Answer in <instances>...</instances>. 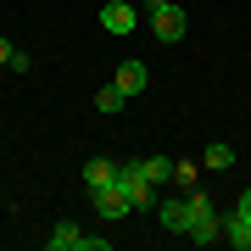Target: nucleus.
Wrapping results in <instances>:
<instances>
[{"label":"nucleus","mask_w":251,"mask_h":251,"mask_svg":"<svg viewBox=\"0 0 251 251\" xmlns=\"http://www.w3.org/2000/svg\"><path fill=\"white\" fill-rule=\"evenodd\" d=\"M117 184V162L112 156H84V190H106Z\"/></svg>","instance_id":"8"},{"label":"nucleus","mask_w":251,"mask_h":251,"mask_svg":"<svg viewBox=\"0 0 251 251\" xmlns=\"http://www.w3.org/2000/svg\"><path fill=\"white\" fill-rule=\"evenodd\" d=\"M196 179H201L196 162H173V184H179V190H196Z\"/></svg>","instance_id":"14"},{"label":"nucleus","mask_w":251,"mask_h":251,"mask_svg":"<svg viewBox=\"0 0 251 251\" xmlns=\"http://www.w3.org/2000/svg\"><path fill=\"white\" fill-rule=\"evenodd\" d=\"M224 240L234 251H251V218L246 212H229V224H224Z\"/></svg>","instance_id":"10"},{"label":"nucleus","mask_w":251,"mask_h":251,"mask_svg":"<svg viewBox=\"0 0 251 251\" xmlns=\"http://www.w3.org/2000/svg\"><path fill=\"white\" fill-rule=\"evenodd\" d=\"M45 246H50V251H112L106 234H84L78 224H56V229L45 234Z\"/></svg>","instance_id":"2"},{"label":"nucleus","mask_w":251,"mask_h":251,"mask_svg":"<svg viewBox=\"0 0 251 251\" xmlns=\"http://www.w3.org/2000/svg\"><path fill=\"white\" fill-rule=\"evenodd\" d=\"M145 6H151V11H156V6H168V0H145Z\"/></svg>","instance_id":"17"},{"label":"nucleus","mask_w":251,"mask_h":251,"mask_svg":"<svg viewBox=\"0 0 251 251\" xmlns=\"http://www.w3.org/2000/svg\"><path fill=\"white\" fill-rule=\"evenodd\" d=\"M234 212H246V218H251V184L240 190V201H234Z\"/></svg>","instance_id":"15"},{"label":"nucleus","mask_w":251,"mask_h":251,"mask_svg":"<svg viewBox=\"0 0 251 251\" xmlns=\"http://www.w3.org/2000/svg\"><path fill=\"white\" fill-rule=\"evenodd\" d=\"M117 90H123V95H140L145 90V84H151V73H145V62H123V67H117Z\"/></svg>","instance_id":"9"},{"label":"nucleus","mask_w":251,"mask_h":251,"mask_svg":"<svg viewBox=\"0 0 251 251\" xmlns=\"http://www.w3.org/2000/svg\"><path fill=\"white\" fill-rule=\"evenodd\" d=\"M140 173H145L156 190H162V184H173V162H168V156H140Z\"/></svg>","instance_id":"11"},{"label":"nucleus","mask_w":251,"mask_h":251,"mask_svg":"<svg viewBox=\"0 0 251 251\" xmlns=\"http://www.w3.org/2000/svg\"><path fill=\"white\" fill-rule=\"evenodd\" d=\"M123 106H128V95L117 90V84H100V90H95V112L112 117V112H123Z\"/></svg>","instance_id":"12"},{"label":"nucleus","mask_w":251,"mask_h":251,"mask_svg":"<svg viewBox=\"0 0 251 251\" xmlns=\"http://www.w3.org/2000/svg\"><path fill=\"white\" fill-rule=\"evenodd\" d=\"M156 218H162V229L184 234V229H190V190H184V196H168V201L156 196Z\"/></svg>","instance_id":"6"},{"label":"nucleus","mask_w":251,"mask_h":251,"mask_svg":"<svg viewBox=\"0 0 251 251\" xmlns=\"http://www.w3.org/2000/svg\"><path fill=\"white\" fill-rule=\"evenodd\" d=\"M90 196H95V212L106 218V224H123V218L134 212V201L123 196V184H106V190H90Z\"/></svg>","instance_id":"5"},{"label":"nucleus","mask_w":251,"mask_h":251,"mask_svg":"<svg viewBox=\"0 0 251 251\" xmlns=\"http://www.w3.org/2000/svg\"><path fill=\"white\" fill-rule=\"evenodd\" d=\"M11 56H17V45H11L6 34H0V62H11Z\"/></svg>","instance_id":"16"},{"label":"nucleus","mask_w":251,"mask_h":251,"mask_svg":"<svg viewBox=\"0 0 251 251\" xmlns=\"http://www.w3.org/2000/svg\"><path fill=\"white\" fill-rule=\"evenodd\" d=\"M117 184H123V196H128V201H134V212L156 206V196H162V190L140 173V162H117Z\"/></svg>","instance_id":"3"},{"label":"nucleus","mask_w":251,"mask_h":251,"mask_svg":"<svg viewBox=\"0 0 251 251\" xmlns=\"http://www.w3.org/2000/svg\"><path fill=\"white\" fill-rule=\"evenodd\" d=\"M100 28H106V34H134V6H123V0H106V6H100Z\"/></svg>","instance_id":"7"},{"label":"nucleus","mask_w":251,"mask_h":251,"mask_svg":"<svg viewBox=\"0 0 251 251\" xmlns=\"http://www.w3.org/2000/svg\"><path fill=\"white\" fill-rule=\"evenodd\" d=\"M151 34L162 39V45H179V39L190 34V17L173 6V0H168V6H156V11H151Z\"/></svg>","instance_id":"4"},{"label":"nucleus","mask_w":251,"mask_h":251,"mask_svg":"<svg viewBox=\"0 0 251 251\" xmlns=\"http://www.w3.org/2000/svg\"><path fill=\"white\" fill-rule=\"evenodd\" d=\"M206 168H212V173H229L234 168V145H206Z\"/></svg>","instance_id":"13"},{"label":"nucleus","mask_w":251,"mask_h":251,"mask_svg":"<svg viewBox=\"0 0 251 251\" xmlns=\"http://www.w3.org/2000/svg\"><path fill=\"white\" fill-rule=\"evenodd\" d=\"M184 240H196V246L224 240V218L212 212V201H206L201 190H190V229H184Z\"/></svg>","instance_id":"1"}]
</instances>
